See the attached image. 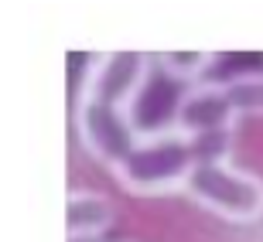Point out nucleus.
<instances>
[{
  "mask_svg": "<svg viewBox=\"0 0 263 242\" xmlns=\"http://www.w3.org/2000/svg\"><path fill=\"white\" fill-rule=\"evenodd\" d=\"M198 160H202L198 140L167 126V130H151L140 136L134 154L113 171V177L123 191L137 198H161L171 191H185Z\"/></svg>",
  "mask_w": 263,
  "mask_h": 242,
  "instance_id": "1",
  "label": "nucleus"
},
{
  "mask_svg": "<svg viewBox=\"0 0 263 242\" xmlns=\"http://www.w3.org/2000/svg\"><path fill=\"white\" fill-rule=\"evenodd\" d=\"M185 194L226 222L250 225L263 218V177L236 167L229 157H202L185 184Z\"/></svg>",
  "mask_w": 263,
  "mask_h": 242,
  "instance_id": "2",
  "label": "nucleus"
},
{
  "mask_svg": "<svg viewBox=\"0 0 263 242\" xmlns=\"http://www.w3.org/2000/svg\"><path fill=\"white\" fill-rule=\"evenodd\" d=\"M151 68H154V55H144V51H103V55H96L89 62L82 86H79V99L134 113L137 99L144 96L147 82H151Z\"/></svg>",
  "mask_w": 263,
  "mask_h": 242,
  "instance_id": "3",
  "label": "nucleus"
},
{
  "mask_svg": "<svg viewBox=\"0 0 263 242\" xmlns=\"http://www.w3.org/2000/svg\"><path fill=\"white\" fill-rule=\"evenodd\" d=\"M76 133H79V140H82V147L96 157L99 164H106L109 171H117V167L134 154V147L140 144L144 130L137 126L130 109L76 99Z\"/></svg>",
  "mask_w": 263,
  "mask_h": 242,
  "instance_id": "4",
  "label": "nucleus"
},
{
  "mask_svg": "<svg viewBox=\"0 0 263 242\" xmlns=\"http://www.w3.org/2000/svg\"><path fill=\"white\" fill-rule=\"evenodd\" d=\"M236 119H239V113L229 103L222 78H215V82H198V86L185 89L171 126L178 133L192 136V140H215V136L233 133Z\"/></svg>",
  "mask_w": 263,
  "mask_h": 242,
  "instance_id": "5",
  "label": "nucleus"
},
{
  "mask_svg": "<svg viewBox=\"0 0 263 242\" xmlns=\"http://www.w3.org/2000/svg\"><path fill=\"white\" fill-rule=\"evenodd\" d=\"M117 208L103 191H72L65 201V229L68 239H96L113 225Z\"/></svg>",
  "mask_w": 263,
  "mask_h": 242,
  "instance_id": "6",
  "label": "nucleus"
},
{
  "mask_svg": "<svg viewBox=\"0 0 263 242\" xmlns=\"http://www.w3.org/2000/svg\"><path fill=\"white\" fill-rule=\"evenodd\" d=\"M212 51H157L154 62L164 68V75L175 86H198V78L205 75V68L212 65Z\"/></svg>",
  "mask_w": 263,
  "mask_h": 242,
  "instance_id": "7",
  "label": "nucleus"
},
{
  "mask_svg": "<svg viewBox=\"0 0 263 242\" xmlns=\"http://www.w3.org/2000/svg\"><path fill=\"white\" fill-rule=\"evenodd\" d=\"M222 86L239 116H263V72L229 75V78H222Z\"/></svg>",
  "mask_w": 263,
  "mask_h": 242,
  "instance_id": "8",
  "label": "nucleus"
}]
</instances>
